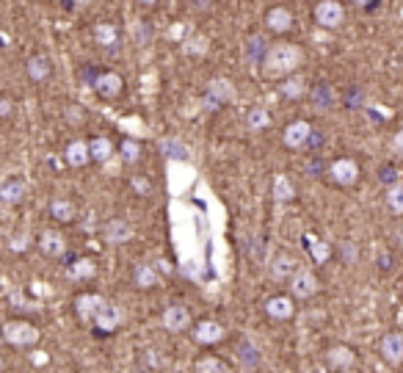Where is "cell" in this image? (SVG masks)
Listing matches in <instances>:
<instances>
[{
  "label": "cell",
  "mask_w": 403,
  "mask_h": 373,
  "mask_svg": "<svg viewBox=\"0 0 403 373\" xmlns=\"http://www.w3.org/2000/svg\"><path fill=\"white\" fill-rule=\"evenodd\" d=\"M262 64H265V75H271V78L287 75V72H293V69L301 64V50H298L296 44H287V42L274 44V47L268 50V55H265Z\"/></svg>",
  "instance_id": "cell-1"
},
{
  "label": "cell",
  "mask_w": 403,
  "mask_h": 373,
  "mask_svg": "<svg viewBox=\"0 0 403 373\" xmlns=\"http://www.w3.org/2000/svg\"><path fill=\"white\" fill-rule=\"evenodd\" d=\"M0 335L11 346H33L39 340V329L33 324H28V321H8V324H3Z\"/></svg>",
  "instance_id": "cell-2"
},
{
  "label": "cell",
  "mask_w": 403,
  "mask_h": 373,
  "mask_svg": "<svg viewBox=\"0 0 403 373\" xmlns=\"http://www.w3.org/2000/svg\"><path fill=\"white\" fill-rule=\"evenodd\" d=\"M315 19L321 28H340L343 19H346V11L337 0H321L315 6Z\"/></svg>",
  "instance_id": "cell-3"
},
{
  "label": "cell",
  "mask_w": 403,
  "mask_h": 373,
  "mask_svg": "<svg viewBox=\"0 0 403 373\" xmlns=\"http://www.w3.org/2000/svg\"><path fill=\"white\" fill-rule=\"evenodd\" d=\"M290 293L296 299H310L318 293V279L310 268H298L293 277H290Z\"/></svg>",
  "instance_id": "cell-4"
},
{
  "label": "cell",
  "mask_w": 403,
  "mask_h": 373,
  "mask_svg": "<svg viewBox=\"0 0 403 373\" xmlns=\"http://www.w3.org/2000/svg\"><path fill=\"white\" fill-rule=\"evenodd\" d=\"M285 147H290V150H301L304 144H310V139H312V125L310 122H304V119H298V122H290L287 128H285Z\"/></svg>",
  "instance_id": "cell-5"
},
{
  "label": "cell",
  "mask_w": 403,
  "mask_h": 373,
  "mask_svg": "<svg viewBox=\"0 0 403 373\" xmlns=\"http://www.w3.org/2000/svg\"><path fill=\"white\" fill-rule=\"evenodd\" d=\"M91 324H94L97 329H102V332H114V329L122 324V313H119V307H116V304L102 302V304L97 307V313H94Z\"/></svg>",
  "instance_id": "cell-6"
},
{
  "label": "cell",
  "mask_w": 403,
  "mask_h": 373,
  "mask_svg": "<svg viewBox=\"0 0 403 373\" xmlns=\"http://www.w3.org/2000/svg\"><path fill=\"white\" fill-rule=\"evenodd\" d=\"M163 327L169 329V332H186L188 327H191V313H188V307H183V304H169L166 307V313H163Z\"/></svg>",
  "instance_id": "cell-7"
},
{
  "label": "cell",
  "mask_w": 403,
  "mask_h": 373,
  "mask_svg": "<svg viewBox=\"0 0 403 373\" xmlns=\"http://www.w3.org/2000/svg\"><path fill=\"white\" fill-rule=\"evenodd\" d=\"M122 86H125V80H122V75H116V72H100L97 80H94V89H97V94H100L102 100L119 97V94H122Z\"/></svg>",
  "instance_id": "cell-8"
},
{
  "label": "cell",
  "mask_w": 403,
  "mask_h": 373,
  "mask_svg": "<svg viewBox=\"0 0 403 373\" xmlns=\"http://www.w3.org/2000/svg\"><path fill=\"white\" fill-rule=\"evenodd\" d=\"M232 97H235V89H232L229 80H224V78H213V80L207 83V105H210V111L218 108L221 103H229Z\"/></svg>",
  "instance_id": "cell-9"
},
{
  "label": "cell",
  "mask_w": 403,
  "mask_h": 373,
  "mask_svg": "<svg viewBox=\"0 0 403 373\" xmlns=\"http://www.w3.org/2000/svg\"><path fill=\"white\" fill-rule=\"evenodd\" d=\"M329 175H332V180L340 183V186H354L357 177H359V166H357V161H351V158H340V161L332 164Z\"/></svg>",
  "instance_id": "cell-10"
},
{
  "label": "cell",
  "mask_w": 403,
  "mask_h": 373,
  "mask_svg": "<svg viewBox=\"0 0 403 373\" xmlns=\"http://www.w3.org/2000/svg\"><path fill=\"white\" fill-rule=\"evenodd\" d=\"M39 249H42V254H47V257H61V254L66 252V241H64L61 232L44 229V232L39 235Z\"/></svg>",
  "instance_id": "cell-11"
},
{
  "label": "cell",
  "mask_w": 403,
  "mask_h": 373,
  "mask_svg": "<svg viewBox=\"0 0 403 373\" xmlns=\"http://www.w3.org/2000/svg\"><path fill=\"white\" fill-rule=\"evenodd\" d=\"M158 153H161L166 161H188V158H191V150H188L180 139H172V136H166V139L158 141Z\"/></svg>",
  "instance_id": "cell-12"
},
{
  "label": "cell",
  "mask_w": 403,
  "mask_h": 373,
  "mask_svg": "<svg viewBox=\"0 0 403 373\" xmlns=\"http://www.w3.org/2000/svg\"><path fill=\"white\" fill-rule=\"evenodd\" d=\"M265 313L274 321H287V318H293L296 307H293V299H287V296H271L265 302Z\"/></svg>",
  "instance_id": "cell-13"
},
{
  "label": "cell",
  "mask_w": 403,
  "mask_h": 373,
  "mask_svg": "<svg viewBox=\"0 0 403 373\" xmlns=\"http://www.w3.org/2000/svg\"><path fill=\"white\" fill-rule=\"evenodd\" d=\"M221 338H224V327L218 321H202V324H197V329H194V340L202 343V346H213Z\"/></svg>",
  "instance_id": "cell-14"
},
{
  "label": "cell",
  "mask_w": 403,
  "mask_h": 373,
  "mask_svg": "<svg viewBox=\"0 0 403 373\" xmlns=\"http://www.w3.org/2000/svg\"><path fill=\"white\" fill-rule=\"evenodd\" d=\"M382 357L390 363V365H401L403 363V335H384L382 340Z\"/></svg>",
  "instance_id": "cell-15"
},
{
  "label": "cell",
  "mask_w": 403,
  "mask_h": 373,
  "mask_svg": "<svg viewBox=\"0 0 403 373\" xmlns=\"http://www.w3.org/2000/svg\"><path fill=\"white\" fill-rule=\"evenodd\" d=\"M25 199V183L17 177H8L0 183V202L3 205H19Z\"/></svg>",
  "instance_id": "cell-16"
},
{
  "label": "cell",
  "mask_w": 403,
  "mask_h": 373,
  "mask_svg": "<svg viewBox=\"0 0 403 373\" xmlns=\"http://www.w3.org/2000/svg\"><path fill=\"white\" fill-rule=\"evenodd\" d=\"M105 238H108L111 243H127V241L133 238V227H130L125 218H111V221L105 224Z\"/></svg>",
  "instance_id": "cell-17"
},
{
  "label": "cell",
  "mask_w": 403,
  "mask_h": 373,
  "mask_svg": "<svg viewBox=\"0 0 403 373\" xmlns=\"http://www.w3.org/2000/svg\"><path fill=\"white\" fill-rule=\"evenodd\" d=\"M265 25H268L271 31H276V33H285V31H290V28H293V14H290L287 8H282V6H276V8H271V11H268Z\"/></svg>",
  "instance_id": "cell-18"
},
{
  "label": "cell",
  "mask_w": 403,
  "mask_h": 373,
  "mask_svg": "<svg viewBox=\"0 0 403 373\" xmlns=\"http://www.w3.org/2000/svg\"><path fill=\"white\" fill-rule=\"evenodd\" d=\"M25 69H28V78H30V80L42 83V80H47V78H50L53 64H50V58H47V55H33V58L25 64Z\"/></svg>",
  "instance_id": "cell-19"
},
{
  "label": "cell",
  "mask_w": 403,
  "mask_h": 373,
  "mask_svg": "<svg viewBox=\"0 0 403 373\" xmlns=\"http://www.w3.org/2000/svg\"><path fill=\"white\" fill-rule=\"evenodd\" d=\"M296 271H298V263H296L290 254H276L274 263H271V274H274V279H290Z\"/></svg>",
  "instance_id": "cell-20"
},
{
  "label": "cell",
  "mask_w": 403,
  "mask_h": 373,
  "mask_svg": "<svg viewBox=\"0 0 403 373\" xmlns=\"http://www.w3.org/2000/svg\"><path fill=\"white\" fill-rule=\"evenodd\" d=\"M64 158H66V164H69V166H86V164L91 161L89 144H86V141H72V144L66 147Z\"/></svg>",
  "instance_id": "cell-21"
},
{
  "label": "cell",
  "mask_w": 403,
  "mask_h": 373,
  "mask_svg": "<svg viewBox=\"0 0 403 373\" xmlns=\"http://www.w3.org/2000/svg\"><path fill=\"white\" fill-rule=\"evenodd\" d=\"M133 277H136V285H138V288H144V290H150V288H158V285H161V277H158V271H155L150 263H138V266H136V271H133Z\"/></svg>",
  "instance_id": "cell-22"
},
{
  "label": "cell",
  "mask_w": 403,
  "mask_h": 373,
  "mask_svg": "<svg viewBox=\"0 0 403 373\" xmlns=\"http://www.w3.org/2000/svg\"><path fill=\"white\" fill-rule=\"evenodd\" d=\"M304 246L310 249V254H312V260H315V263H326V260H329V254H332L329 243H326V241H321V238H318V235H312V232H307V235H304Z\"/></svg>",
  "instance_id": "cell-23"
},
{
  "label": "cell",
  "mask_w": 403,
  "mask_h": 373,
  "mask_svg": "<svg viewBox=\"0 0 403 373\" xmlns=\"http://www.w3.org/2000/svg\"><path fill=\"white\" fill-rule=\"evenodd\" d=\"M105 299L102 296H97V293H86V296H78V315L83 318V321H89L91 324V318H94V313H97V307L102 304Z\"/></svg>",
  "instance_id": "cell-24"
},
{
  "label": "cell",
  "mask_w": 403,
  "mask_h": 373,
  "mask_svg": "<svg viewBox=\"0 0 403 373\" xmlns=\"http://www.w3.org/2000/svg\"><path fill=\"white\" fill-rule=\"evenodd\" d=\"M89 153H91V161L108 164V161H111V155H114V144H111V139L97 136V139H91V141H89Z\"/></svg>",
  "instance_id": "cell-25"
},
{
  "label": "cell",
  "mask_w": 403,
  "mask_h": 373,
  "mask_svg": "<svg viewBox=\"0 0 403 373\" xmlns=\"http://www.w3.org/2000/svg\"><path fill=\"white\" fill-rule=\"evenodd\" d=\"M268 39L265 36H251L249 42H246V55H249V61L251 64H260V61H265V55H268Z\"/></svg>",
  "instance_id": "cell-26"
},
{
  "label": "cell",
  "mask_w": 403,
  "mask_h": 373,
  "mask_svg": "<svg viewBox=\"0 0 403 373\" xmlns=\"http://www.w3.org/2000/svg\"><path fill=\"white\" fill-rule=\"evenodd\" d=\"M268 125H271V114H268L265 108L254 105V108H249V111H246V128H249V130H254V133H257V130H265Z\"/></svg>",
  "instance_id": "cell-27"
},
{
  "label": "cell",
  "mask_w": 403,
  "mask_h": 373,
  "mask_svg": "<svg viewBox=\"0 0 403 373\" xmlns=\"http://www.w3.org/2000/svg\"><path fill=\"white\" fill-rule=\"evenodd\" d=\"M94 39H97V44L100 47H111V50H116V42H119V31H116V25H97L94 28Z\"/></svg>",
  "instance_id": "cell-28"
},
{
  "label": "cell",
  "mask_w": 403,
  "mask_h": 373,
  "mask_svg": "<svg viewBox=\"0 0 403 373\" xmlns=\"http://www.w3.org/2000/svg\"><path fill=\"white\" fill-rule=\"evenodd\" d=\"M329 365H332V368H340V371L351 368V365H354V352H348L346 346H334V349L329 352Z\"/></svg>",
  "instance_id": "cell-29"
},
{
  "label": "cell",
  "mask_w": 403,
  "mask_h": 373,
  "mask_svg": "<svg viewBox=\"0 0 403 373\" xmlns=\"http://www.w3.org/2000/svg\"><path fill=\"white\" fill-rule=\"evenodd\" d=\"M50 213H53L55 221H72L75 218V205L69 199H53Z\"/></svg>",
  "instance_id": "cell-30"
},
{
  "label": "cell",
  "mask_w": 403,
  "mask_h": 373,
  "mask_svg": "<svg viewBox=\"0 0 403 373\" xmlns=\"http://www.w3.org/2000/svg\"><path fill=\"white\" fill-rule=\"evenodd\" d=\"M293 196H296L293 183H290L285 175H279V177L274 180V199H276V202H290Z\"/></svg>",
  "instance_id": "cell-31"
},
{
  "label": "cell",
  "mask_w": 403,
  "mask_h": 373,
  "mask_svg": "<svg viewBox=\"0 0 403 373\" xmlns=\"http://www.w3.org/2000/svg\"><path fill=\"white\" fill-rule=\"evenodd\" d=\"M94 263L91 260H75V263H69V277L72 279H89V277H94Z\"/></svg>",
  "instance_id": "cell-32"
},
{
  "label": "cell",
  "mask_w": 403,
  "mask_h": 373,
  "mask_svg": "<svg viewBox=\"0 0 403 373\" xmlns=\"http://www.w3.org/2000/svg\"><path fill=\"white\" fill-rule=\"evenodd\" d=\"M301 94H304V80H301V78H287V80L282 83V97L298 100Z\"/></svg>",
  "instance_id": "cell-33"
},
{
  "label": "cell",
  "mask_w": 403,
  "mask_h": 373,
  "mask_svg": "<svg viewBox=\"0 0 403 373\" xmlns=\"http://www.w3.org/2000/svg\"><path fill=\"white\" fill-rule=\"evenodd\" d=\"M387 205L393 213H403V183H395L387 191Z\"/></svg>",
  "instance_id": "cell-34"
},
{
  "label": "cell",
  "mask_w": 403,
  "mask_h": 373,
  "mask_svg": "<svg viewBox=\"0 0 403 373\" xmlns=\"http://www.w3.org/2000/svg\"><path fill=\"white\" fill-rule=\"evenodd\" d=\"M138 158H141V147H138V141L125 139V141H122V161H125V164H136Z\"/></svg>",
  "instance_id": "cell-35"
},
{
  "label": "cell",
  "mask_w": 403,
  "mask_h": 373,
  "mask_svg": "<svg viewBox=\"0 0 403 373\" xmlns=\"http://www.w3.org/2000/svg\"><path fill=\"white\" fill-rule=\"evenodd\" d=\"M315 105L323 111V108H329L332 105V89L326 86V83H321L318 89H315Z\"/></svg>",
  "instance_id": "cell-36"
},
{
  "label": "cell",
  "mask_w": 403,
  "mask_h": 373,
  "mask_svg": "<svg viewBox=\"0 0 403 373\" xmlns=\"http://www.w3.org/2000/svg\"><path fill=\"white\" fill-rule=\"evenodd\" d=\"M221 371H226L218 360H213V357H207V360H199L197 363V368H194V373H221Z\"/></svg>",
  "instance_id": "cell-37"
},
{
  "label": "cell",
  "mask_w": 403,
  "mask_h": 373,
  "mask_svg": "<svg viewBox=\"0 0 403 373\" xmlns=\"http://www.w3.org/2000/svg\"><path fill=\"white\" fill-rule=\"evenodd\" d=\"M136 31H138V44H147V42L152 39V28H150L147 22H138V28H136Z\"/></svg>",
  "instance_id": "cell-38"
},
{
  "label": "cell",
  "mask_w": 403,
  "mask_h": 373,
  "mask_svg": "<svg viewBox=\"0 0 403 373\" xmlns=\"http://www.w3.org/2000/svg\"><path fill=\"white\" fill-rule=\"evenodd\" d=\"M188 6H191L194 11H207V8L213 6V0H188Z\"/></svg>",
  "instance_id": "cell-39"
},
{
  "label": "cell",
  "mask_w": 403,
  "mask_h": 373,
  "mask_svg": "<svg viewBox=\"0 0 403 373\" xmlns=\"http://www.w3.org/2000/svg\"><path fill=\"white\" fill-rule=\"evenodd\" d=\"M11 111H14V103L6 100V97H0V116H8Z\"/></svg>",
  "instance_id": "cell-40"
},
{
  "label": "cell",
  "mask_w": 403,
  "mask_h": 373,
  "mask_svg": "<svg viewBox=\"0 0 403 373\" xmlns=\"http://www.w3.org/2000/svg\"><path fill=\"white\" fill-rule=\"evenodd\" d=\"M393 147H395V153H401L403 155V130H398V136L393 139Z\"/></svg>",
  "instance_id": "cell-41"
},
{
  "label": "cell",
  "mask_w": 403,
  "mask_h": 373,
  "mask_svg": "<svg viewBox=\"0 0 403 373\" xmlns=\"http://www.w3.org/2000/svg\"><path fill=\"white\" fill-rule=\"evenodd\" d=\"M141 3H144V6H152V3H158V0H141Z\"/></svg>",
  "instance_id": "cell-42"
},
{
  "label": "cell",
  "mask_w": 403,
  "mask_h": 373,
  "mask_svg": "<svg viewBox=\"0 0 403 373\" xmlns=\"http://www.w3.org/2000/svg\"><path fill=\"white\" fill-rule=\"evenodd\" d=\"M354 3H370V0H354Z\"/></svg>",
  "instance_id": "cell-43"
},
{
  "label": "cell",
  "mask_w": 403,
  "mask_h": 373,
  "mask_svg": "<svg viewBox=\"0 0 403 373\" xmlns=\"http://www.w3.org/2000/svg\"><path fill=\"white\" fill-rule=\"evenodd\" d=\"M72 3H89V0H72Z\"/></svg>",
  "instance_id": "cell-44"
},
{
  "label": "cell",
  "mask_w": 403,
  "mask_h": 373,
  "mask_svg": "<svg viewBox=\"0 0 403 373\" xmlns=\"http://www.w3.org/2000/svg\"><path fill=\"white\" fill-rule=\"evenodd\" d=\"M0 371H3V357H0Z\"/></svg>",
  "instance_id": "cell-45"
},
{
  "label": "cell",
  "mask_w": 403,
  "mask_h": 373,
  "mask_svg": "<svg viewBox=\"0 0 403 373\" xmlns=\"http://www.w3.org/2000/svg\"><path fill=\"white\" fill-rule=\"evenodd\" d=\"M221 373H226V371H221Z\"/></svg>",
  "instance_id": "cell-46"
}]
</instances>
